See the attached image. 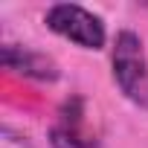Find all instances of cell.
<instances>
[{
  "label": "cell",
  "mask_w": 148,
  "mask_h": 148,
  "mask_svg": "<svg viewBox=\"0 0 148 148\" xmlns=\"http://www.w3.org/2000/svg\"><path fill=\"white\" fill-rule=\"evenodd\" d=\"M110 67H113V82L116 87L139 108L148 110V58L142 38L134 29H119L113 38V52H110Z\"/></svg>",
  "instance_id": "obj_1"
},
{
  "label": "cell",
  "mask_w": 148,
  "mask_h": 148,
  "mask_svg": "<svg viewBox=\"0 0 148 148\" xmlns=\"http://www.w3.org/2000/svg\"><path fill=\"white\" fill-rule=\"evenodd\" d=\"M44 23L49 32H55L58 38L76 44L79 49H102L108 41V29L102 23L99 15H93L90 9L79 6V3H52L44 12Z\"/></svg>",
  "instance_id": "obj_2"
},
{
  "label": "cell",
  "mask_w": 148,
  "mask_h": 148,
  "mask_svg": "<svg viewBox=\"0 0 148 148\" xmlns=\"http://www.w3.org/2000/svg\"><path fill=\"white\" fill-rule=\"evenodd\" d=\"M52 148H99V136L87 125V105L82 96H70L49 128Z\"/></svg>",
  "instance_id": "obj_3"
},
{
  "label": "cell",
  "mask_w": 148,
  "mask_h": 148,
  "mask_svg": "<svg viewBox=\"0 0 148 148\" xmlns=\"http://www.w3.org/2000/svg\"><path fill=\"white\" fill-rule=\"evenodd\" d=\"M0 58H3V67L12 76H21V79L58 82V76H61L58 64L47 52H38V49H29V47H21V44H6Z\"/></svg>",
  "instance_id": "obj_4"
}]
</instances>
